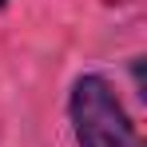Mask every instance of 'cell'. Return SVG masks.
I'll list each match as a JSON object with an SVG mask.
<instances>
[{"mask_svg":"<svg viewBox=\"0 0 147 147\" xmlns=\"http://www.w3.org/2000/svg\"><path fill=\"white\" fill-rule=\"evenodd\" d=\"M72 127L80 147H131L135 127L103 76H80L72 88Z\"/></svg>","mask_w":147,"mask_h":147,"instance_id":"obj_1","label":"cell"},{"mask_svg":"<svg viewBox=\"0 0 147 147\" xmlns=\"http://www.w3.org/2000/svg\"><path fill=\"white\" fill-rule=\"evenodd\" d=\"M131 147H143V143H131Z\"/></svg>","mask_w":147,"mask_h":147,"instance_id":"obj_2","label":"cell"},{"mask_svg":"<svg viewBox=\"0 0 147 147\" xmlns=\"http://www.w3.org/2000/svg\"><path fill=\"white\" fill-rule=\"evenodd\" d=\"M0 4H4V0H0Z\"/></svg>","mask_w":147,"mask_h":147,"instance_id":"obj_3","label":"cell"}]
</instances>
